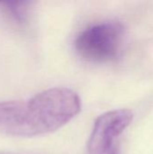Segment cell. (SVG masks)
<instances>
[{"mask_svg":"<svg viewBox=\"0 0 153 154\" xmlns=\"http://www.w3.org/2000/svg\"><path fill=\"white\" fill-rule=\"evenodd\" d=\"M81 109L79 96L68 88H52L27 99L0 102V133L33 137L52 133Z\"/></svg>","mask_w":153,"mask_h":154,"instance_id":"6da1fadb","label":"cell"},{"mask_svg":"<svg viewBox=\"0 0 153 154\" xmlns=\"http://www.w3.org/2000/svg\"><path fill=\"white\" fill-rule=\"evenodd\" d=\"M124 26L118 22H103L88 26L78 33L74 42L77 53L90 62H107L121 53Z\"/></svg>","mask_w":153,"mask_h":154,"instance_id":"7a4b0ae2","label":"cell"},{"mask_svg":"<svg viewBox=\"0 0 153 154\" xmlns=\"http://www.w3.org/2000/svg\"><path fill=\"white\" fill-rule=\"evenodd\" d=\"M133 118L128 109L112 110L98 116L87 143V154H121V135Z\"/></svg>","mask_w":153,"mask_h":154,"instance_id":"3957f363","label":"cell"},{"mask_svg":"<svg viewBox=\"0 0 153 154\" xmlns=\"http://www.w3.org/2000/svg\"><path fill=\"white\" fill-rule=\"evenodd\" d=\"M32 2H3L0 3V12L12 25L22 28L27 25Z\"/></svg>","mask_w":153,"mask_h":154,"instance_id":"277c9868","label":"cell"}]
</instances>
